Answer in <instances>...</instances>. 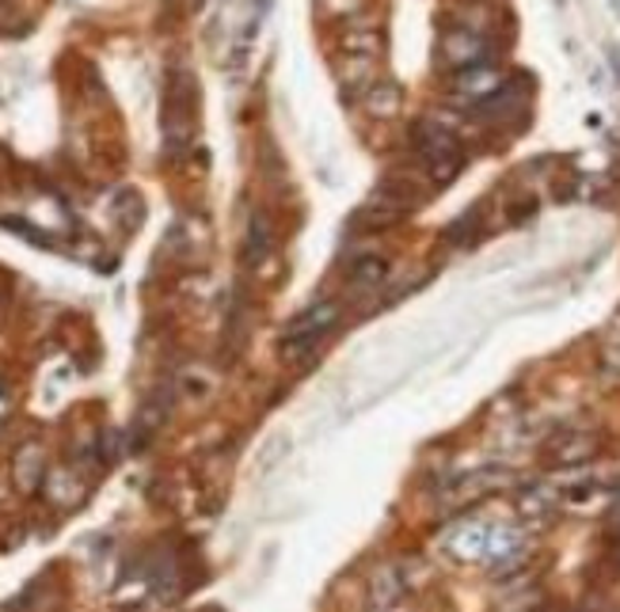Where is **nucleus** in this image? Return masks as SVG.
<instances>
[{"label": "nucleus", "mask_w": 620, "mask_h": 612, "mask_svg": "<svg viewBox=\"0 0 620 612\" xmlns=\"http://www.w3.org/2000/svg\"><path fill=\"white\" fill-rule=\"evenodd\" d=\"M415 145H418V157H423V164L430 168V175L438 183L453 180V175L461 172V164H464L461 145H457V137L449 134L446 126L423 122V126L415 130Z\"/></svg>", "instance_id": "1"}, {"label": "nucleus", "mask_w": 620, "mask_h": 612, "mask_svg": "<svg viewBox=\"0 0 620 612\" xmlns=\"http://www.w3.org/2000/svg\"><path fill=\"white\" fill-rule=\"evenodd\" d=\"M336 320H339V308L331 305V301L305 308V313L290 323V331H285V354H290V358H305V354L320 343L324 331H328Z\"/></svg>", "instance_id": "2"}, {"label": "nucleus", "mask_w": 620, "mask_h": 612, "mask_svg": "<svg viewBox=\"0 0 620 612\" xmlns=\"http://www.w3.org/2000/svg\"><path fill=\"white\" fill-rule=\"evenodd\" d=\"M195 134V88H191V76H175L172 91H168V137L172 145H183Z\"/></svg>", "instance_id": "3"}, {"label": "nucleus", "mask_w": 620, "mask_h": 612, "mask_svg": "<svg viewBox=\"0 0 620 612\" xmlns=\"http://www.w3.org/2000/svg\"><path fill=\"white\" fill-rule=\"evenodd\" d=\"M484 53H487V42L479 30H449L446 42H441V58H446L453 69H461V73L472 65H479Z\"/></svg>", "instance_id": "4"}, {"label": "nucleus", "mask_w": 620, "mask_h": 612, "mask_svg": "<svg viewBox=\"0 0 620 612\" xmlns=\"http://www.w3.org/2000/svg\"><path fill=\"white\" fill-rule=\"evenodd\" d=\"M457 91H461V99H469V103L484 107L495 91H502V73L491 65H472L457 76Z\"/></svg>", "instance_id": "5"}, {"label": "nucleus", "mask_w": 620, "mask_h": 612, "mask_svg": "<svg viewBox=\"0 0 620 612\" xmlns=\"http://www.w3.org/2000/svg\"><path fill=\"white\" fill-rule=\"evenodd\" d=\"M385 274H389V262H385V259H358V262H354V282H358L362 290L385 282Z\"/></svg>", "instance_id": "6"}]
</instances>
